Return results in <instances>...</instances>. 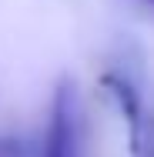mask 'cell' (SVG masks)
<instances>
[{
	"label": "cell",
	"instance_id": "cell-3",
	"mask_svg": "<svg viewBox=\"0 0 154 157\" xmlns=\"http://www.w3.org/2000/svg\"><path fill=\"white\" fill-rule=\"evenodd\" d=\"M0 157H27V144L17 137H0Z\"/></svg>",
	"mask_w": 154,
	"mask_h": 157
},
{
	"label": "cell",
	"instance_id": "cell-1",
	"mask_svg": "<svg viewBox=\"0 0 154 157\" xmlns=\"http://www.w3.org/2000/svg\"><path fill=\"white\" fill-rule=\"evenodd\" d=\"M40 157H74V87L67 80L54 94L50 124H47V137H44Z\"/></svg>",
	"mask_w": 154,
	"mask_h": 157
},
{
	"label": "cell",
	"instance_id": "cell-2",
	"mask_svg": "<svg viewBox=\"0 0 154 157\" xmlns=\"http://www.w3.org/2000/svg\"><path fill=\"white\" fill-rule=\"evenodd\" d=\"M127 144H131V154L134 157H154V121H148L144 130L134 140H127Z\"/></svg>",
	"mask_w": 154,
	"mask_h": 157
}]
</instances>
